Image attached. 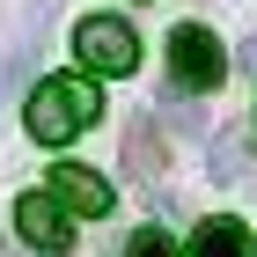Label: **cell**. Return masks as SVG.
<instances>
[{
  "mask_svg": "<svg viewBox=\"0 0 257 257\" xmlns=\"http://www.w3.org/2000/svg\"><path fill=\"white\" fill-rule=\"evenodd\" d=\"M74 59L88 66V74H133L140 66V37L125 30L118 15H88L74 30Z\"/></svg>",
  "mask_w": 257,
  "mask_h": 257,
  "instance_id": "cell-3",
  "label": "cell"
},
{
  "mask_svg": "<svg viewBox=\"0 0 257 257\" xmlns=\"http://www.w3.org/2000/svg\"><path fill=\"white\" fill-rule=\"evenodd\" d=\"M52 198H59L66 213H88V220L110 213V184H103L96 169H81V162H59V169H52Z\"/></svg>",
  "mask_w": 257,
  "mask_h": 257,
  "instance_id": "cell-4",
  "label": "cell"
},
{
  "mask_svg": "<svg viewBox=\"0 0 257 257\" xmlns=\"http://www.w3.org/2000/svg\"><path fill=\"white\" fill-rule=\"evenodd\" d=\"M191 257H242V220H206V228H198L191 235Z\"/></svg>",
  "mask_w": 257,
  "mask_h": 257,
  "instance_id": "cell-7",
  "label": "cell"
},
{
  "mask_svg": "<svg viewBox=\"0 0 257 257\" xmlns=\"http://www.w3.org/2000/svg\"><path fill=\"white\" fill-rule=\"evenodd\" d=\"M125 162H133V177H147V184L162 177L169 147H162V133H155V110H147V118H133V133H125Z\"/></svg>",
  "mask_w": 257,
  "mask_h": 257,
  "instance_id": "cell-6",
  "label": "cell"
},
{
  "mask_svg": "<svg viewBox=\"0 0 257 257\" xmlns=\"http://www.w3.org/2000/svg\"><path fill=\"white\" fill-rule=\"evenodd\" d=\"M169 81H177L184 96H206V88L228 81V52H220V37L206 22H177L169 30Z\"/></svg>",
  "mask_w": 257,
  "mask_h": 257,
  "instance_id": "cell-2",
  "label": "cell"
},
{
  "mask_svg": "<svg viewBox=\"0 0 257 257\" xmlns=\"http://www.w3.org/2000/svg\"><path fill=\"white\" fill-rule=\"evenodd\" d=\"M242 66H257V37H250V44H242Z\"/></svg>",
  "mask_w": 257,
  "mask_h": 257,
  "instance_id": "cell-9",
  "label": "cell"
},
{
  "mask_svg": "<svg viewBox=\"0 0 257 257\" xmlns=\"http://www.w3.org/2000/svg\"><path fill=\"white\" fill-rule=\"evenodd\" d=\"M96 118H103V88H96V81H81V74L37 81V96H30V110H22V125H30L37 147H66L81 125H96Z\"/></svg>",
  "mask_w": 257,
  "mask_h": 257,
  "instance_id": "cell-1",
  "label": "cell"
},
{
  "mask_svg": "<svg viewBox=\"0 0 257 257\" xmlns=\"http://www.w3.org/2000/svg\"><path fill=\"white\" fill-rule=\"evenodd\" d=\"M15 228H22V242H37V250H66V206L52 191L15 198Z\"/></svg>",
  "mask_w": 257,
  "mask_h": 257,
  "instance_id": "cell-5",
  "label": "cell"
},
{
  "mask_svg": "<svg viewBox=\"0 0 257 257\" xmlns=\"http://www.w3.org/2000/svg\"><path fill=\"white\" fill-rule=\"evenodd\" d=\"M125 257H177V242L162 235V228H140V235L125 242Z\"/></svg>",
  "mask_w": 257,
  "mask_h": 257,
  "instance_id": "cell-8",
  "label": "cell"
}]
</instances>
